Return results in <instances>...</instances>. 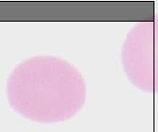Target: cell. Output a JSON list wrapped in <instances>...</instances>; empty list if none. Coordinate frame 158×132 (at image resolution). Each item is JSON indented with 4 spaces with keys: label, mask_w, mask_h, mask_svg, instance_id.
<instances>
[{
    "label": "cell",
    "mask_w": 158,
    "mask_h": 132,
    "mask_svg": "<svg viewBox=\"0 0 158 132\" xmlns=\"http://www.w3.org/2000/svg\"><path fill=\"white\" fill-rule=\"evenodd\" d=\"M6 94L11 107L31 121L44 123L72 118L85 102L80 72L55 56H36L20 63L10 74Z\"/></svg>",
    "instance_id": "obj_1"
},
{
    "label": "cell",
    "mask_w": 158,
    "mask_h": 132,
    "mask_svg": "<svg viewBox=\"0 0 158 132\" xmlns=\"http://www.w3.org/2000/svg\"><path fill=\"white\" fill-rule=\"evenodd\" d=\"M154 23H139L128 32L121 51L124 71L142 91H154Z\"/></svg>",
    "instance_id": "obj_2"
}]
</instances>
